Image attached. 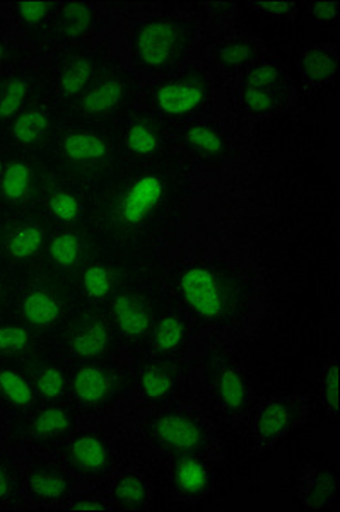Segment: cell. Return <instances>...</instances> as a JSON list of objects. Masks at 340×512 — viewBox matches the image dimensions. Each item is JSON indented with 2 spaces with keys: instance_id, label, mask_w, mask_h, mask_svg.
<instances>
[{
  "instance_id": "cell-1",
  "label": "cell",
  "mask_w": 340,
  "mask_h": 512,
  "mask_svg": "<svg viewBox=\"0 0 340 512\" xmlns=\"http://www.w3.org/2000/svg\"><path fill=\"white\" fill-rule=\"evenodd\" d=\"M185 176L176 159L161 154L137 161L108 181L94 202V219L118 246H142L153 241L173 217L182 200Z\"/></svg>"
},
{
  "instance_id": "cell-2",
  "label": "cell",
  "mask_w": 340,
  "mask_h": 512,
  "mask_svg": "<svg viewBox=\"0 0 340 512\" xmlns=\"http://www.w3.org/2000/svg\"><path fill=\"white\" fill-rule=\"evenodd\" d=\"M173 292L188 321L216 332L245 328L258 301L252 277L224 258L185 263L175 274Z\"/></svg>"
},
{
  "instance_id": "cell-3",
  "label": "cell",
  "mask_w": 340,
  "mask_h": 512,
  "mask_svg": "<svg viewBox=\"0 0 340 512\" xmlns=\"http://www.w3.org/2000/svg\"><path fill=\"white\" fill-rule=\"evenodd\" d=\"M194 43V21L178 14H154L130 31V62L146 76H171L182 69Z\"/></svg>"
},
{
  "instance_id": "cell-4",
  "label": "cell",
  "mask_w": 340,
  "mask_h": 512,
  "mask_svg": "<svg viewBox=\"0 0 340 512\" xmlns=\"http://www.w3.org/2000/svg\"><path fill=\"white\" fill-rule=\"evenodd\" d=\"M144 441L168 460L183 456L214 458L219 449L211 422L188 405L154 408L139 424Z\"/></svg>"
},
{
  "instance_id": "cell-5",
  "label": "cell",
  "mask_w": 340,
  "mask_h": 512,
  "mask_svg": "<svg viewBox=\"0 0 340 512\" xmlns=\"http://www.w3.org/2000/svg\"><path fill=\"white\" fill-rule=\"evenodd\" d=\"M207 395L228 420L238 422L252 410V388L233 355L221 344L207 347L202 359Z\"/></svg>"
},
{
  "instance_id": "cell-6",
  "label": "cell",
  "mask_w": 340,
  "mask_h": 512,
  "mask_svg": "<svg viewBox=\"0 0 340 512\" xmlns=\"http://www.w3.org/2000/svg\"><path fill=\"white\" fill-rule=\"evenodd\" d=\"M212 84L206 70L188 67L163 77L149 86L146 101L149 110L161 118H190L204 111L211 99Z\"/></svg>"
},
{
  "instance_id": "cell-7",
  "label": "cell",
  "mask_w": 340,
  "mask_h": 512,
  "mask_svg": "<svg viewBox=\"0 0 340 512\" xmlns=\"http://www.w3.org/2000/svg\"><path fill=\"white\" fill-rule=\"evenodd\" d=\"M24 497L35 509H60L77 492V480L53 453L23 448Z\"/></svg>"
},
{
  "instance_id": "cell-8",
  "label": "cell",
  "mask_w": 340,
  "mask_h": 512,
  "mask_svg": "<svg viewBox=\"0 0 340 512\" xmlns=\"http://www.w3.org/2000/svg\"><path fill=\"white\" fill-rule=\"evenodd\" d=\"M139 82L122 65H110L86 93L71 103L77 117L108 118L124 113L135 101Z\"/></svg>"
},
{
  "instance_id": "cell-9",
  "label": "cell",
  "mask_w": 340,
  "mask_h": 512,
  "mask_svg": "<svg viewBox=\"0 0 340 512\" xmlns=\"http://www.w3.org/2000/svg\"><path fill=\"white\" fill-rule=\"evenodd\" d=\"M60 460L77 482H100L112 477L115 448L110 437L96 427L77 429L62 446Z\"/></svg>"
},
{
  "instance_id": "cell-10",
  "label": "cell",
  "mask_w": 340,
  "mask_h": 512,
  "mask_svg": "<svg viewBox=\"0 0 340 512\" xmlns=\"http://www.w3.org/2000/svg\"><path fill=\"white\" fill-rule=\"evenodd\" d=\"M110 65V57L105 52L65 50L60 53L52 79V94L57 105L74 103Z\"/></svg>"
},
{
  "instance_id": "cell-11",
  "label": "cell",
  "mask_w": 340,
  "mask_h": 512,
  "mask_svg": "<svg viewBox=\"0 0 340 512\" xmlns=\"http://www.w3.org/2000/svg\"><path fill=\"white\" fill-rule=\"evenodd\" d=\"M310 402L306 396L270 398L258 405L252 417V436L258 449L276 446L308 417Z\"/></svg>"
},
{
  "instance_id": "cell-12",
  "label": "cell",
  "mask_w": 340,
  "mask_h": 512,
  "mask_svg": "<svg viewBox=\"0 0 340 512\" xmlns=\"http://www.w3.org/2000/svg\"><path fill=\"white\" fill-rule=\"evenodd\" d=\"M52 94V79L28 65L0 72V130L28 106Z\"/></svg>"
},
{
  "instance_id": "cell-13",
  "label": "cell",
  "mask_w": 340,
  "mask_h": 512,
  "mask_svg": "<svg viewBox=\"0 0 340 512\" xmlns=\"http://www.w3.org/2000/svg\"><path fill=\"white\" fill-rule=\"evenodd\" d=\"M125 376L120 369L106 366L101 362H88L77 367L69 379L72 400L86 410H101L115 403L122 388Z\"/></svg>"
},
{
  "instance_id": "cell-14",
  "label": "cell",
  "mask_w": 340,
  "mask_h": 512,
  "mask_svg": "<svg viewBox=\"0 0 340 512\" xmlns=\"http://www.w3.org/2000/svg\"><path fill=\"white\" fill-rule=\"evenodd\" d=\"M112 151V140L103 130L83 125L64 128L57 142L60 163L74 171L100 168L110 159Z\"/></svg>"
},
{
  "instance_id": "cell-15",
  "label": "cell",
  "mask_w": 340,
  "mask_h": 512,
  "mask_svg": "<svg viewBox=\"0 0 340 512\" xmlns=\"http://www.w3.org/2000/svg\"><path fill=\"white\" fill-rule=\"evenodd\" d=\"M79 429V417L72 408L52 403L36 410L23 431V448L53 453L62 448Z\"/></svg>"
},
{
  "instance_id": "cell-16",
  "label": "cell",
  "mask_w": 340,
  "mask_h": 512,
  "mask_svg": "<svg viewBox=\"0 0 340 512\" xmlns=\"http://www.w3.org/2000/svg\"><path fill=\"white\" fill-rule=\"evenodd\" d=\"M112 328L127 344H141L156 325V308L144 292L124 289L113 296L110 304Z\"/></svg>"
},
{
  "instance_id": "cell-17",
  "label": "cell",
  "mask_w": 340,
  "mask_h": 512,
  "mask_svg": "<svg viewBox=\"0 0 340 512\" xmlns=\"http://www.w3.org/2000/svg\"><path fill=\"white\" fill-rule=\"evenodd\" d=\"M59 108L53 94L36 101L2 128L7 144L21 152H31L45 146L53 134Z\"/></svg>"
},
{
  "instance_id": "cell-18",
  "label": "cell",
  "mask_w": 340,
  "mask_h": 512,
  "mask_svg": "<svg viewBox=\"0 0 340 512\" xmlns=\"http://www.w3.org/2000/svg\"><path fill=\"white\" fill-rule=\"evenodd\" d=\"M48 229L40 219L21 216L0 224V258L23 267L35 262L47 250Z\"/></svg>"
},
{
  "instance_id": "cell-19",
  "label": "cell",
  "mask_w": 340,
  "mask_h": 512,
  "mask_svg": "<svg viewBox=\"0 0 340 512\" xmlns=\"http://www.w3.org/2000/svg\"><path fill=\"white\" fill-rule=\"evenodd\" d=\"M182 378L183 367L178 359L154 355L137 367L135 388L149 407H165L180 390Z\"/></svg>"
},
{
  "instance_id": "cell-20",
  "label": "cell",
  "mask_w": 340,
  "mask_h": 512,
  "mask_svg": "<svg viewBox=\"0 0 340 512\" xmlns=\"http://www.w3.org/2000/svg\"><path fill=\"white\" fill-rule=\"evenodd\" d=\"M171 492L178 501L194 504L216 489V473L211 458L183 456L170 460Z\"/></svg>"
},
{
  "instance_id": "cell-21",
  "label": "cell",
  "mask_w": 340,
  "mask_h": 512,
  "mask_svg": "<svg viewBox=\"0 0 340 512\" xmlns=\"http://www.w3.org/2000/svg\"><path fill=\"white\" fill-rule=\"evenodd\" d=\"M18 313L19 321L33 332H47L62 321L64 304L50 287L33 284L21 292Z\"/></svg>"
},
{
  "instance_id": "cell-22",
  "label": "cell",
  "mask_w": 340,
  "mask_h": 512,
  "mask_svg": "<svg viewBox=\"0 0 340 512\" xmlns=\"http://www.w3.org/2000/svg\"><path fill=\"white\" fill-rule=\"evenodd\" d=\"M178 140L192 158L202 163L219 164L228 159V135L211 120L185 123L178 134Z\"/></svg>"
},
{
  "instance_id": "cell-23",
  "label": "cell",
  "mask_w": 340,
  "mask_h": 512,
  "mask_svg": "<svg viewBox=\"0 0 340 512\" xmlns=\"http://www.w3.org/2000/svg\"><path fill=\"white\" fill-rule=\"evenodd\" d=\"M165 123L153 111H139L125 123L122 142L132 158L147 161L156 158L165 146Z\"/></svg>"
},
{
  "instance_id": "cell-24",
  "label": "cell",
  "mask_w": 340,
  "mask_h": 512,
  "mask_svg": "<svg viewBox=\"0 0 340 512\" xmlns=\"http://www.w3.org/2000/svg\"><path fill=\"white\" fill-rule=\"evenodd\" d=\"M98 12L88 2H60L48 28L47 40L59 45H71L93 33Z\"/></svg>"
},
{
  "instance_id": "cell-25",
  "label": "cell",
  "mask_w": 340,
  "mask_h": 512,
  "mask_svg": "<svg viewBox=\"0 0 340 512\" xmlns=\"http://www.w3.org/2000/svg\"><path fill=\"white\" fill-rule=\"evenodd\" d=\"M38 173L28 156L7 158L4 175L0 178V202L9 209H24L35 197Z\"/></svg>"
},
{
  "instance_id": "cell-26",
  "label": "cell",
  "mask_w": 340,
  "mask_h": 512,
  "mask_svg": "<svg viewBox=\"0 0 340 512\" xmlns=\"http://www.w3.org/2000/svg\"><path fill=\"white\" fill-rule=\"evenodd\" d=\"M115 349V335L108 321L88 318L77 323L69 335V350L79 361L100 362Z\"/></svg>"
},
{
  "instance_id": "cell-27",
  "label": "cell",
  "mask_w": 340,
  "mask_h": 512,
  "mask_svg": "<svg viewBox=\"0 0 340 512\" xmlns=\"http://www.w3.org/2000/svg\"><path fill=\"white\" fill-rule=\"evenodd\" d=\"M23 451L14 443H0V511L24 509Z\"/></svg>"
},
{
  "instance_id": "cell-28",
  "label": "cell",
  "mask_w": 340,
  "mask_h": 512,
  "mask_svg": "<svg viewBox=\"0 0 340 512\" xmlns=\"http://www.w3.org/2000/svg\"><path fill=\"white\" fill-rule=\"evenodd\" d=\"M339 497V478L329 466H306L299 478V501L308 511L330 507Z\"/></svg>"
},
{
  "instance_id": "cell-29",
  "label": "cell",
  "mask_w": 340,
  "mask_h": 512,
  "mask_svg": "<svg viewBox=\"0 0 340 512\" xmlns=\"http://www.w3.org/2000/svg\"><path fill=\"white\" fill-rule=\"evenodd\" d=\"M192 338V328L187 316L165 315L159 318L149 335L154 355L180 359L187 352Z\"/></svg>"
},
{
  "instance_id": "cell-30",
  "label": "cell",
  "mask_w": 340,
  "mask_h": 512,
  "mask_svg": "<svg viewBox=\"0 0 340 512\" xmlns=\"http://www.w3.org/2000/svg\"><path fill=\"white\" fill-rule=\"evenodd\" d=\"M108 499L113 509L147 511L151 506V487L137 470H124L113 477Z\"/></svg>"
},
{
  "instance_id": "cell-31",
  "label": "cell",
  "mask_w": 340,
  "mask_h": 512,
  "mask_svg": "<svg viewBox=\"0 0 340 512\" xmlns=\"http://www.w3.org/2000/svg\"><path fill=\"white\" fill-rule=\"evenodd\" d=\"M60 2L38 0V2H14L9 6L11 16L19 30L31 41L47 40L48 28L52 23Z\"/></svg>"
},
{
  "instance_id": "cell-32",
  "label": "cell",
  "mask_w": 340,
  "mask_h": 512,
  "mask_svg": "<svg viewBox=\"0 0 340 512\" xmlns=\"http://www.w3.org/2000/svg\"><path fill=\"white\" fill-rule=\"evenodd\" d=\"M0 400L14 410H28L36 400L35 386L18 367L0 364Z\"/></svg>"
},
{
  "instance_id": "cell-33",
  "label": "cell",
  "mask_w": 340,
  "mask_h": 512,
  "mask_svg": "<svg viewBox=\"0 0 340 512\" xmlns=\"http://www.w3.org/2000/svg\"><path fill=\"white\" fill-rule=\"evenodd\" d=\"M35 345V332L21 321H0V361L28 357Z\"/></svg>"
},
{
  "instance_id": "cell-34",
  "label": "cell",
  "mask_w": 340,
  "mask_h": 512,
  "mask_svg": "<svg viewBox=\"0 0 340 512\" xmlns=\"http://www.w3.org/2000/svg\"><path fill=\"white\" fill-rule=\"evenodd\" d=\"M291 101L289 88L277 89H241V106L250 117H269L282 108H286Z\"/></svg>"
},
{
  "instance_id": "cell-35",
  "label": "cell",
  "mask_w": 340,
  "mask_h": 512,
  "mask_svg": "<svg viewBox=\"0 0 340 512\" xmlns=\"http://www.w3.org/2000/svg\"><path fill=\"white\" fill-rule=\"evenodd\" d=\"M262 48L248 38H229L214 48V60L224 70H235L258 62Z\"/></svg>"
},
{
  "instance_id": "cell-36",
  "label": "cell",
  "mask_w": 340,
  "mask_h": 512,
  "mask_svg": "<svg viewBox=\"0 0 340 512\" xmlns=\"http://www.w3.org/2000/svg\"><path fill=\"white\" fill-rule=\"evenodd\" d=\"M48 262L59 270H69L81 262L84 253V241L74 231H59L48 238Z\"/></svg>"
},
{
  "instance_id": "cell-37",
  "label": "cell",
  "mask_w": 340,
  "mask_h": 512,
  "mask_svg": "<svg viewBox=\"0 0 340 512\" xmlns=\"http://www.w3.org/2000/svg\"><path fill=\"white\" fill-rule=\"evenodd\" d=\"M35 386L36 398L43 402L59 403L69 391V378L64 367L57 364H45L31 378Z\"/></svg>"
},
{
  "instance_id": "cell-38",
  "label": "cell",
  "mask_w": 340,
  "mask_h": 512,
  "mask_svg": "<svg viewBox=\"0 0 340 512\" xmlns=\"http://www.w3.org/2000/svg\"><path fill=\"white\" fill-rule=\"evenodd\" d=\"M117 287V274L106 263H93L84 268L81 275V289L91 301H103L112 296Z\"/></svg>"
},
{
  "instance_id": "cell-39",
  "label": "cell",
  "mask_w": 340,
  "mask_h": 512,
  "mask_svg": "<svg viewBox=\"0 0 340 512\" xmlns=\"http://www.w3.org/2000/svg\"><path fill=\"white\" fill-rule=\"evenodd\" d=\"M301 64H303L306 79L318 86L334 79L339 60L337 55L327 48L313 47L306 50Z\"/></svg>"
},
{
  "instance_id": "cell-40",
  "label": "cell",
  "mask_w": 340,
  "mask_h": 512,
  "mask_svg": "<svg viewBox=\"0 0 340 512\" xmlns=\"http://www.w3.org/2000/svg\"><path fill=\"white\" fill-rule=\"evenodd\" d=\"M45 204H47L48 214L55 221L72 224L83 217V204L71 190L53 187L52 190H48Z\"/></svg>"
},
{
  "instance_id": "cell-41",
  "label": "cell",
  "mask_w": 340,
  "mask_h": 512,
  "mask_svg": "<svg viewBox=\"0 0 340 512\" xmlns=\"http://www.w3.org/2000/svg\"><path fill=\"white\" fill-rule=\"evenodd\" d=\"M243 88H288V76L281 65L274 62H255L243 76Z\"/></svg>"
},
{
  "instance_id": "cell-42",
  "label": "cell",
  "mask_w": 340,
  "mask_h": 512,
  "mask_svg": "<svg viewBox=\"0 0 340 512\" xmlns=\"http://www.w3.org/2000/svg\"><path fill=\"white\" fill-rule=\"evenodd\" d=\"M320 395H322L323 407L327 410V414L337 422L340 410L339 362L329 361L323 367Z\"/></svg>"
},
{
  "instance_id": "cell-43",
  "label": "cell",
  "mask_w": 340,
  "mask_h": 512,
  "mask_svg": "<svg viewBox=\"0 0 340 512\" xmlns=\"http://www.w3.org/2000/svg\"><path fill=\"white\" fill-rule=\"evenodd\" d=\"M30 57L28 50L9 36L0 35V72L26 64Z\"/></svg>"
},
{
  "instance_id": "cell-44",
  "label": "cell",
  "mask_w": 340,
  "mask_h": 512,
  "mask_svg": "<svg viewBox=\"0 0 340 512\" xmlns=\"http://www.w3.org/2000/svg\"><path fill=\"white\" fill-rule=\"evenodd\" d=\"M60 509L64 511H112V502L108 497L93 494H76L62 504Z\"/></svg>"
},
{
  "instance_id": "cell-45",
  "label": "cell",
  "mask_w": 340,
  "mask_h": 512,
  "mask_svg": "<svg viewBox=\"0 0 340 512\" xmlns=\"http://www.w3.org/2000/svg\"><path fill=\"white\" fill-rule=\"evenodd\" d=\"M339 4L337 2H325V0H318L311 4V19L315 23L330 24L334 23L337 16H339Z\"/></svg>"
},
{
  "instance_id": "cell-46",
  "label": "cell",
  "mask_w": 340,
  "mask_h": 512,
  "mask_svg": "<svg viewBox=\"0 0 340 512\" xmlns=\"http://www.w3.org/2000/svg\"><path fill=\"white\" fill-rule=\"evenodd\" d=\"M250 6L270 12V14H276V16H288L298 7L296 4H291V2H257V4H250Z\"/></svg>"
},
{
  "instance_id": "cell-47",
  "label": "cell",
  "mask_w": 340,
  "mask_h": 512,
  "mask_svg": "<svg viewBox=\"0 0 340 512\" xmlns=\"http://www.w3.org/2000/svg\"><path fill=\"white\" fill-rule=\"evenodd\" d=\"M9 299H11V296H9V287H7L4 275L0 274V315H2V311H6Z\"/></svg>"
},
{
  "instance_id": "cell-48",
  "label": "cell",
  "mask_w": 340,
  "mask_h": 512,
  "mask_svg": "<svg viewBox=\"0 0 340 512\" xmlns=\"http://www.w3.org/2000/svg\"><path fill=\"white\" fill-rule=\"evenodd\" d=\"M7 158L0 152V178L4 175V169H6Z\"/></svg>"
}]
</instances>
